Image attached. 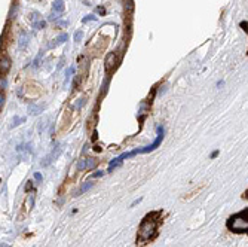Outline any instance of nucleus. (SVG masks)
Masks as SVG:
<instances>
[{"label":"nucleus","mask_w":248,"mask_h":247,"mask_svg":"<svg viewBox=\"0 0 248 247\" xmlns=\"http://www.w3.org/2000/svg\"><path fill=\"white\" fill-rule=\"evenodd\" d=\"M5 100H6L5 92H3V91H0V110H2V109H3V106H5Z\"/></svg>","instance_id":"obj_6"},{"label":"nucleus","mask_w":248,"mask_h":247,"mask_svg":"<svg viewBox=\"0 0 248 247\" xmlns=\"http://www.w3.org/2000/svg\"><path fill=\"white\" fill-rule=\"evenodd\" d=\"M227 228L232 232H247V228H248L247 210H242V211L230 216V219L227 220Z\"/></svg>","instance_id":"obj_2"},{"label":"nucleus","mask_w":248,"mask_h":247,"mask_svg":"<svg viewBox=\"0 0 248 247\" xmlns=\"http://www.w3.org/2000/svg\"><path fill=\"white\" fill-rule=\"evenodd\" d=\"M33 204H34V195H33V194H27V197H25L24 201H23V205L20 207L18 220H24V219L30 214V211H31V208H33Z\"/></svg>","instance_id":"obj_3"},{"label":"nucleus","mask_w":248,"mask_h":247,"mask_svg":"<svg viewBox=\"0 0 248 247\" xmlns=\"http://www.w3.org/2000/svg\"><path fill=\"white\" fill-rule=\"evenodd\" d=\"M104 174V171H98V173H94L91 177H100V176H103Z\"/></svg>","instance_id":"obj_8"},{"label":"nucleus","mask_w":248,"mask_h":247,"mask_svg":"<svg viewBox=\"0 0 248 247\" xmlns=\"http://www.w3.org/2000/svg\"><path fill=\"white\" fill-rule=\"evenodd\" d=\"M162 223V211H152L144 216L143 222L140 223L138 234H137V244L144 246L152 243L159 232V226Z\"/></svg>","instance_id":"obj_1"},{"label":"nucleus","mask_w":248,"mask_h":247,"mask_svg":"<svg viewBox=\"0 0 248 247\" xmlns=\"http://www.w3.org/2000/svg\"><path fill=\"white\" fill-rule=\"evenodd\" d=\"M95 161L94 159H83L82 162L77 164V168L79 170H85V168H91V167H95Z\"/></svg>","instance_id":"obj_4"},{"label":"nucleus","mask_w":248,"mask_h":247,"mask_svg":"<svg viewBox=\"0 0 248 247\" xmlns=\"http://www.w3.org/2000/svg\"><path fill=\"white\" fill-rule=\"evenodd\" d=\"M24 121H25V118H18V116H17V118H14V124L11 125V128H15L17 125H20V124H21V122H24Z\"/></svg>","instance_id":"obj_5"},{"label":"nucleus","mask_w":248,"mask_h":247,"mask_svg":"<svg viewBox=\"0 0 248 247\" xmlns=\"http://www.w3.org/2000/svg\"><path fill=\"white\" fill-rule=\"evenodd\" d=\"M91 186H92V183H89V182H88L86 185H83V186H82V189L79 191V194H83V192H85V191H88V189H89Z\"/></svg>","instance_id":"obj_7"},{"label":"nucleus","mask_w":248,"mask_h":247,"mask_svg":"<svg viewBox=\"0 0 248 247\" xmlns=\"http://www.w3.org/2000/svg\"><path fill=\"white\" fill-rule=\"evenodd\" d=\"M34 179H36V180H42V174H40V173H36V174H34Z\"/></svg>","instance_id":"obj_9"}]
</instances>
